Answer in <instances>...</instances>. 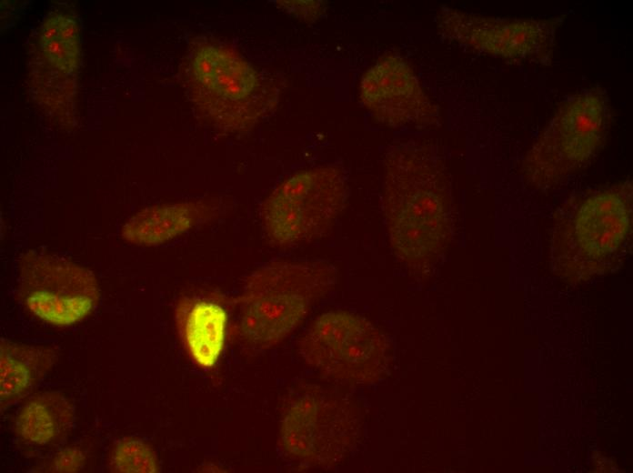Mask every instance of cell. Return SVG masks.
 Segmentation results:
<instances>
[{"label":"cell","instance_id":"ac0fdd59","mask_svg":"<svg viewBox=\"0 0 633 473\" xmlns=\"http://www.w3.org/2000/svg\"><path fill=\"white\" fill-rule=\"evenodd\" d=\"M282 3L285 7H289L288 12L294 13L298 16L306 18L315 17L320 11L323 10V5L321 4V2L297 1L286 2L287 4H285L284 2Z\"/></svg>","mask_w":633,"mask_h":473},{"label":"cell","instance_id":"7a4b0ae2","mask_svg":"<svg viewBox=\"0 0 633 473\" xmlns=\"http://www.w3.org/2000/svg\"><path fill=\"white\" fill-rule=\"evenodd\" d=\"M632 181L574 196L556 211L550 231L554 267L587 277L619 264L631 247Z\"/></svg>","mask_w":633,"mask_h":473},{"label":"cell","instance_id":"e0dca14e","mask_svg":"<svg viewBox=\"0 0 633 473\" xmlns=\"http://www.w3.org/2000/svg\"><path fill=\"white\" fill-rule=\"evenodd\" d=\"M83 461L82 453L75 448L65 449L57 454L53 462L56 471H71L78 468Z\"/></svg>","mask_w":633,"mask_h":473},{"label":"cell","instance_id":"8992f818","mask_svg":"<svg viewBox=\"0 0 633 473\" xmlns=\"http://www.w3.org/2000/svg\"><path fill=\"white\" fill-rule=\"evenodd\" d=\"M298 347L310 367L330 379L356 386L377 381L390 355L385 334L367 318L346 310L316 317Z\"/></svg>","mask_w":633,"mask_h":473},{"label":"cell","instance_id":"8fae6325","mask_svg":"<svg viewBox=\"0 0 633 473\" xmlns=\"http://www.w3.org/2000/svg\"><path fill=\"white\" fill-rule=\"evenodd\" d=\"M363 104L387 126H429L438 119L437 107L400 57L388 56L371 66L360 85Z\"/></svg>","mask_w":633,"mask_h":473},{"label":"cell","instance_id":"7c38bea8","mask_svg":"<svg viewBox=\"0 0 633 473\" xmlns=\"http://www.w3.org/2000/svg\"><path fill=\"white\" fill-rule=\"evenodd\" d=\"M176 321L191 358L201 367L215 366L225 347L226 310L205 298H184L177 306Z\"/></svg>","mask_w":633,"mask_h":473},{"label":"cell","instance_id":"ba28073f","mask_svg":"<svg viewBox=\"0 0 633 473\" xmlns=\"http://www.w3.org/2000/svg\"><path fill=\"white\" fill-rule=\"evenodd\" d=\"M566 15L516 18L483 15L447 6L437 15L447 39L510 64L550 65L557 33Z\"/></svg>","mask_w":633,"mask_h":473},{"label":"cell","instance_id":"30bf717a","mask_svg":"<svg viewBox=\"0 0 633 473\" xmlns=\"http://www.w3.org/2000/svg\"><path fill=\"white\" fill-rule=\"evenodd\" d=\"M196 63L202 96L214 119L229 129L251 126L266 93L256 70L236 53L216 45L203 48Z\"/></svg>","mask_w":633,"mask_h":473},{"label":"cell","instance_id":"52a82bcc","mask_svg":"<svg viewBox=\"0 0 633 473\" xmlns=\"http://www.w3.org/2000/svg\"><path fill=\"white\" fill-rule=\"evenodd\" d=\"M346 199L343 173L336 167L299 171L273 189L261 208L267 239L288 247L327 234L340 215Z\"/></svg>","mask_w":633,"mask_h":473},{"label":"cell","instance_id":"5b68a950","mask_svg":"<svg viewBox=\"0 0 633 473\" xmlns=\"http://www.w3.org/2000/svg\"><path fill=\"white\" fill-rule=\"evenodd\" d=\"M361 433L357 406L341 394L309 388L295 397L282 418L283 453L301 466L337 465L356 447Z\"/></svg>","mask_w":633,"mask_h":473},{"label":"cell","instance_id":"277c9868","mask_svg":"<svg viewBox=\"0 0 633 473\" xmlns=\"http://www.w3.org/2000/svg\"><path fill=\"white\" fill-rule=\"evenodd\" d=\"M612 121L605 88L596 86L567 96L525 156L528 185L549 190L586 168L604 147Z\"/></svg>","mask_w":633,"mask_h":473},{"label":"cell","instance_id":"4fadbf2b","mask_svg":"<svg viewBox=\"0 0 633 473\" xmlns=\"http://www.w3.org/2000/svg\"><path fill=\"white\" fill-rule=\"evenodd\" d=\"M1 410L28 396L56 360L54 349L3 339L0 344Z\"/></svg>","mask_w":633,"mask_h":473},{"label":"cell","instance_id":"5bb4252c","mask_svg":"<svg viewBox=\"0 0 633 473\" xmlns=\"http://www.w3.org/2000/svg\"><path fill=\"white\" fill-rule=\"evenodd\" d=\"M75 408L62 393L48 391L31 397L15 419L18 438L35 446H49L63 440L75 423Z\"/></svg>","mask_w":633,"mask_h":473},{"label":"cell","instance_id":"2e32d148","mask_svg":"<svg viewBox=\"0 0 633 473\" xmlns=\"http://www.w3.org/2000/svg\"><path fill=\"white\" fill-rule=\"evenodd\" d=\"M110 463L118 472L154 473L159 469L153 449L143 440L126 438L119 441L113 449Z\"/></svg>","mask_w":633,"mask_h":473},{"label":"cell","instance_id":"3957f363","mask_svg":"<svg viewBox=\"0 0 633 473\" xmlns=\"http://www.w3.org/2000/svg\"><path fill=\"white\" fill-rule=\"evenodd\" d=\"M337 279L336 267L324 260H276L257 267L247 277L240 298V340L255 349L279 344Z\"/></svg>","mask_w":633,"mask_h":473},{"label":"cell","instance_id":"9c48e42d","mask_svg":"<svg viewBox=\"0 0 633 473\" xmlns=\"http://www.w3.org/2000/svg\"><path fill=\"white\" fill-rule=\"evenodd\" d=\"M17 287L25 308L55 327L85 319L99 299L94 273L85 267L54 255L27 252L17 266Z\"/></svg>","mask_w":633,"mask_h":473},{"label":"cell","instance_id":"9a60e30c","mask_svg":"<svg viewBox=\"0 0 633 473\" xmlns=\"http://www.w3.org/2000/svg\"><path fill=\"white\" fill-rule=\"evenodd\" d=\"M210 214L207 206L193 202L150 206L124 225L122 236L134 245H161L183 235Z\"/></svg>","mask_w":633,"mask_h":473},{"label":"cell","instance_id":"6da1fadb","mask_svg":"<svg viewBox=\"0 0 633 473\" xmlns=\"http://www.w3.org/2000/svg\"><path fill=\"white\" fill-rule=\"evenodd\" d=\"M383 208L396 256L411 268L432 265L447 249L453 229L447 177L430 146L407 142L387 150Z\"/></svg>","mask_w":633,"mask_h":473}]
</instances>
